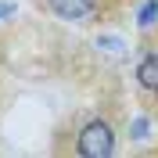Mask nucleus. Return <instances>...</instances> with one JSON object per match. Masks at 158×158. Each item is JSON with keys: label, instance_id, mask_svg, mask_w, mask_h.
Returning a JSON list of instances; mask_svg holds the SVG:
<instances>
[{"label": "nucleus", "instance_id": "nucleus-1", "mask_svg": "<svg viewBox=\"0 0 158 158\" xmlns=\"http://www.w3.org/2000/svg\"><path fill=\"white\" fill-rule=\"evenodd\" d=\"M115 151V133H111L108 122H86L83 133H79V155L83 158H108Z\"/></svg>", "mask_w": 158, "mask_h": 158}, {"label": "nucleus", "instance_id": "nucleus-2", "mask_svg": "<svg viewBox=\"0 0 158 158\" xmlns=\"http://www.w3.org/2000/svg\"><path fill=\"white\" fill-rule=\"evenodd\" d=\"M50 11L65 22H86L94 11H97V0H47Z\"/></svg>", "mask_w": 158, "mask_h": 158}, {"label": "nucleus", "instance_id": "nucleus-3", "mask_svg": "<svg viewBox=\"0 0 158 158\" xmlns=\"http://www.w3.org/2000/svg\"><path fill=\"white\" fill-rule=\"evenodd\" d=\"M137 83L144 90H158V50L144 54V61L137 65Z\"/></svg>", "mask_w": 158, "mask_h": 158}, {"label": "nucleus", "instance_id": "nucleus-4", "mask_svg": "<svg viewBox=\"0 0 158 158\" xmlns=\"http://www.w3.org/2000/svg\"><path fill=\"white\" fill-rule=\"evenodd\" d=\"M155 22H158V0H144L140 11H137V25L140 29H151Z\"/></svg>", "mask_w": 158, "mask_h": 158}, {"label": "nucleus", "instance_id": "nucleus-5", "mask_svg": "<svg viewBox=\"0 0 158 158\" xmlns=\"http://www.w3.org/2000/svg\"><path fill=\"white\" fill-rule=\"evenodd\" d=\"M148 129H151V122H148L144 115L133 118V137H137V140H148Z\"/></svg>", "mask_w": 158, "mask_h": 158}, {"label": "nucleus", "instance_id": "nucleus-6", "mask_svg": "<svg viewBox=\"0 0 158 158\" xmlns=\"http://www.w3.org/2000/svg\"><path fill=\"white\" fill-rule=\"evenodd\" d=\"M97 47H104V50H118V47H122V40H118V36H101V40H97Z\"/></svg>", "mask_w": 158, "mask_h": 158}, {"label": "nucleus", "instance_id": "nucleus-7", "mask_svg": "<svg viewBox=\"0 0 158 158\" xmlns=\"http://www.w3.org/2000/svg\"><path fill=\"white\" fill-rule=\"evenodd\" d=\"M11 15H15V4H0V22L11 18Z\"/></svg>", "mask_w": 158, "mask_h": 158}]
</instances>
